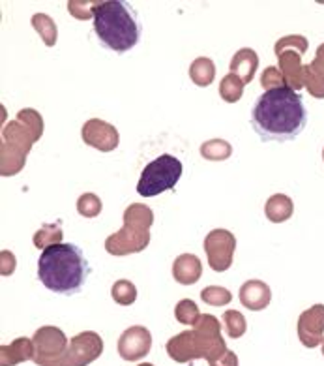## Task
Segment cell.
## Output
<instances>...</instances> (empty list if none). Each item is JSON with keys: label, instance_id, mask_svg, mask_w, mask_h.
Wrapping results in <instances>:
<instances>
[{"label": "cell", "instance_id": "obj_32", "mask_svg": "<svg viewBox=\"0 0 324 366\" xmlns=\"http://www.w3.org/2000/svg\"><path fill=\"white\" fill-rule=\"evenodd\" d=\"M100 6V2H83V0H70L68 2V11L75 19L86 21V19H94V11L96 8Z\"/></svg>", "mask_w": 324, "mask_h": 366}, {"label": "cell", "instance_id": "obj_25", "mask_svg": "<svg viewBox=\"0 0 324 366\" xmlns=\"http://www.w3.org/2000/svg\"><path fill=\"white\" fill-rule=\"evenodd\" d=\"M62 229H60V220L53 224H44L40 231H36L34 235V246L36 248H49L53 244H60L62 242Z\"/></svg>", "mask_w": 324, "mask_h": 366}, {"label": "cell", "instance_id": "obj_33", "mask_svg": "<svg viewBox=\"0 0 324 366\" xmlns=\"http://www.w3.org/2000/svg\"><path fill=\"white\" fill-rule=\"evenodd\" d=\"M260 86L266 91H272V89H280V86H287V81H285L283 74H281L280 68L275 66H268L263 76H260Z\"/></svg>", "mask_w": 324, "mask_h": 366}, {"label": "cell", "instance_id": "obj_34", "mask_svg": "<svg viewBox=\"0 0 324 366\" xmlns=\"http://www.w3.org/2000/svg\"><path fill=\"white\" fill-rule=\"evenodd\" d=\"M304 86L308 89V92H310L313 98H317V100H324V79L311 71L310 64L305 66V70H304Z\"/></svg>", "mask_w": 324, "mask_h": 366}, {"label": "cell", "instance_id": "obj_6", "mask_svg": "<svg viewBox=\"0 0 324 366\" xmlns=\"http://www.w3.org/2000/svg\"><path fill=\"white\" fill-rule=\"evenodd\" d=\"M182 171H184V166L176 156H158L141 173V179L137 182V194L143 197H154L167 190H173L182 177Z\"/></svg>", "mask_w": 324, "mask_h": 366}, {"label": "cell", "instance_id": "obj_5", "mask_svg": "<svg viewBox=\"0 0 324 366\" xmlns=\"http://www.w3.org/2000/svg\"><path fill=\"white\" fill-rule=\"evenodd\" d=\"M154 224V212L143 203H133L124 211V226L107 237L105 250L111 256L139 254L150 244V227Z\"/></svg>", "mask_w": 324, "mask_h": 366}, {"label": "cell", "instance_id": "obj_12", "mask_svg": "<svg viewBox=\"0 0 324 366\" xmlns=\"http://www.w3.org/2000/svg\"><path fill=\"white\" fill-rule=\"evenodd\" d=\"M298 338L304 347L320 346L324 342V305H315L298 317Z\"/></svg>", "mask_w": 324, "mask_h": 366}, {"label": "cell", "instance_id": "obj_14", "mask_svg": "<svg viewBox=\"0 0 324 366\" xmlns=\"http://www.w3.org/2000/svg\"><path fill=\"white\" fill-rule=\"evenodd\" d=\"M278 61H280L281 74H283L285 81H287V86H290L293 91L298 92L300 89H304V70L305 66L302 64V55L296 53V51H283L278 55Z\"/></svg>", "mask_w": 324, "mask_h": 366}, {"label": "cell", "instance_id": "obj_40", "mask_svg": "<svg viewBox=\"0 0 324 366\" xmlns=\"http://www.w3.org/2000/svg\"><path fill=\"white\" fill-rule=\"evenodd\" d=\"M323 160H324V149H323Z\"/></svg>", "mask_w": 324, "mask_h": 366}, {"label": "cell", "instance_id": "obj_29", "mask_svg": "<svg viewBox=\"0 0 324 366\" xmlns=\"http://www.w3.org/2000/svg\"><path fill=\"white\" fill-rule=\"evenodd\" d=\"M308 47H310V41L305 40L304 36L290 34V36H283L281 40L275 41L274 53L275 56H278L280 53H283V51H296V53H300V55H304L305 51H308Z\"/></svg>", "mask_w": 324, "mask_h": 366}, {"label": "cell", "instance_id": "obj_11", "mask_svg": "<svg viewBox=\"0 0 324 366\" xmlns=\"http://www.w3.org/2000/svg\"><path fill=\"white\" fill-rule=\"evenodd\" d=\"M81 137L86 145L98 149L100 152H113L120 143L118 130L113 124L100 121V119L86 121L83 124V130H81Z\"/></svg>", "mask_w": 324, "mask_h": 366}, {"label": "cell", "instance_id": "obj_7", "mask_svg": "<svg viewBox=\"0 0 324 366\" xmlns=\"http://www.w3.org/2000/svg\"><path fill=\"white\" fill-rule=\"evenodd\" d=\"M34 342V362L38 366H53L68 351V336L59 327H40L32 336Z\"/></svg>", "mask_w": 324, "mask_h": 366}, {"label": "cell", "instance_id": "obj_9", "mask_svg": "<svg viewBox=\"0 0 324 366\" xmlns=\"http://www.w3.org/2000/svg\"><path fill=\"white\" fill-rule=\"evenodd\" d=\"M236 237L227 229H214L205 237V252L212 271H229L235 259Z\"/></svg>", "mask_w": 324, "mask_h": 366}, {"label": "cell", "instance_id": "obj_38", "mask_svg": "<svg viewBox=\"0 0 324 366\" xmlns=\"http://www.w3.org/2000/svg\"><path fill=\"white\" fill-rule=\"evenodd\" d=\"M139 366H154V365H152V362H143V365H139Z\"/></svg>", "mask_w": 324, "mask_h": 366}, {"label": "cell", "instance_id": "obj_24", "mask_svg": "<svg viewBox=\"0 0 324 366\" xmlns=\"http://www.w3.org/2000/svg\"><path fill=\"white\" fill-rule=\"evenodd\" d=\"M244 81L235 74H227L220 83V96L221 100L227 104H236L244 96Z\"/></svg>", "mask_w": 324, "mask_h": 366}, {"label": "cell", "instance_id": "obj_37", "mask_svg": "<svg viewBox=\"0 0 324 366\" xmlns=\"http://www.w3.org/2000/svg\"><path fill=\"white\" fill-rule=\"evenodd\" d=\"M210 366H238V355L235 351H227L221 359H218L216 362H212Z\"/></svg>", "mask_w": 324, "mask_h": 366}, {"label": "cell", "instance_id": "obj_1", "mask_svg": "<svg viewBox=\"0 0 324 366\" xmlns=\"http://www.w3.org/2000/svg\"><path fill=\"white\" fill-rule=\"evenodd\" d=\"M251 128L260 141H293L308 126L304 98L290 86L266 91L255 100L250 115Z\"/></svg>", "mask_w": 324, "mask_h": 366}, {"label": "cell", "instance_id": "obj_2", "mask_svg": "<svg viewBox=\"0 0 324 366\" xmlns=\"http://www.w3.org/2000/svg\"><path fill=\"white\" fill-rule=\"evenodd\" d=\"M90 276V265L79 246L53 244L38 259V278L56 295H75L83 290Z\"/></svg>", "mask_w": 324, "mask_h": 366}, {"label": "cell", "instance_id": "obj_26", "mask_svg": "<svg viewBox=\"0 0 324 366\" xmlns=\"http://www.w3.org/2000/svg\"><path fill=\"white\" fill-rule=\"evenodd\" d=\"M113 301L120 306H130L137 301V287L130 280H116L111 287Z\"/></svg>", "mask_w": 324, "mask_h": 366}, {"label": "cell", "instance_id": "obj_28", "mask_svg": "<svg viewBox=\"0 0 324 366\" xmlns=\"http://www.w3.org/2000/svg\"><path fill=\"white\" fill-rule=\"evenodd\" d=\"M175 317L178 323H182V325L193 327L201 317L199 306L195 305L191 299H182L175 308Z\"/></svg>", "mask_w": 324, "mask_h": 366}, {"label": "cell", "instance_id": "obj_20", "mask_svg": "<svg viewBox=\"0 0 324 366\" xmlns=\"http://www.w3.org/2000/svg\"><path fill=\"white\" fill-rule=\"evenodd\" d=\"M0 171H2V177H11L17 175L26 164V154L15 151L14 147H10L8 143H2L0 147Z\"/></svg>", "mask_w": 324, "mask_h": 366}, {"label": "cell", "instance_id": "obj_13", "mask_svg": "<svg viewBox=\"0 0 324 366\" xmlns=\"http://www.w3.org/2000/svg\"><path fill=\"white\" fill-rule=\"evenodd\" d=\"M270 301H272V290L266 282L248 280L240 287V302L248 310H265V308H268Z\"/></svg>", "mask_w": 324, "mask_h": 366}, {"label": "cell", "instance_id": "obj_36", "mask_svg": "<svg viewBox=\"0 0 324 366\" xmlns=\"http://www.w3.org/2000/svg\"><path fill=\"white\" fill-rule=\"evenodd\" d=\"M310 68L313 74H317V76L324 79V44L317 47V53H315V59L310 64Z\"/></svg>", "mask_w": 324, "mask_h": 366}, {"label": "cell", "instance_id": "obj_19", "mask_svg": "<svg viewBox=\"0 0 324 366\" xmlns=\"http://www.w3.org/2000/svg\"><path fill=\"white\" fill-rule=\"evenodd\" d=\"M293 212H295V203H293V199L289 196H285V194H274V196H270L268 201H266L265 214L274 224H283V222H287L293 216Z\"/></svg>", "mask_w": 324, "mask_h": 366}, {"label": "cell", "instance_id": "obj_21", "mask_svg": "<svg viewBox=\"0 0 324 366\" xmlns=\"http://www.w3.org/2000/svg\"><path fill=\"white\" fill-rule=\"evenodd\" d=\"M190 77L197 86H210L216 79V64L208 56L195 59L190 66Z\"/></svg>", "mask_w": 324, "mask_h": 366}, {"label": "cell", "instance_id": "obj_27", "mask_svg": "<svg viewBox=\"0 0 324 366\" xmlns=\"http://www.w3.org/2000/svg\"><path fill=\"white\" fill-rule=\"evenodd\" d=\"M221 321L225 323V331L231 338H240V336L245 335V329H248V323H245V317L242 312L238 310H227L223 312Z\"/></svg>", "mask_w": 324, "mask_h": 366}, {"label": "cell", "instance_id": "obj_31", "mask_svg": "<svg viewBox=\"0 0 324 366\" xmlns=\"http://www.w3.org/2000/svg\"><path fill=\"white\" fill-rule=\"evenodd\" d=\"M101 209H103V203L96 194H83V196L77 199V212L85 218H96L100 214Z\"/></svg>", "mask_w": 324, "mask_h": 366}, {"label": "cell", "instance_id": "obj_18", "mask_svg": "<svg viewBox=\"0 0 324 366\" xmlns=\"http://www.w3.org/2000/svg\"><path fill=\"white\" fill-rule=\"evenodd\" d=\"M25 361H34V342L30 338H17L10 346H0V366H15Z\"/></svg>", "mask_w": 324, "mask_h": 366}, {"label": "cell", "instance_id": "obj_35", "mask_svg": "<svg viewBox=\"0 0 324 366\" xmlns=\"http://www.w3.org/2000/svg\"><path fill=\"white\" fill-rule=\"evenodd\" d=\"M17 121L25 122L30 130L34 132L38 139L44 136V119H41V115L38 113V111H34V109L19 111V115H17Z\"/></svg>", "mask_w": 324, "mask_h": 366}, {"label": "cell", "instance_id": "obj_3", "mask_svg": "<svg viewBox=\"0 0 324 366\" xmlns=\"http://www.w3.org/2000/svg\"><path fill=\"white\" fill-rule=\"evenodd\" d=\"M92 25L101 47L113 51L116 55H124L131 51L141 40L137 14L128 2L122 0L100 2L94 11Z\"/></svg>", "mask_w": 324, "mask_h": 366}, {"label": "cell", "instance_id": "obj_16", "mask_svg": "<svg viewBox=\"0 0 324 366\" xmlns=\"http://www.w3.org/2000/svg\"><path fill=\"white\" fill-rule=\"evenodd\" d=\"M173 276L182 286H193L203 276V263L195 254H182L173 263Z\"/></svg>", "mask_w": 324, "mask_h": 366}, {"label": "cell", "instance_id": "obj_22", "mask_svg": "<svg viewBox=\"0 0 324 366\" xmlns=\"http://www.w3.org/2000/svg\"><path fill=\"white\" fill-rule=\"evenodd\" d=\"M34 31L41 36V40L47 47H55L56 40H59V29H56V23L53 21V17H49L47 14H34L32 19H30Z\"/></svg>", "mask_w": 324, "mask_h": 366}, {"label": "cell", "instance_id": "obj_10", "mask_svg": "<svg viewBox=\"0 0 324 366\" xmlns=\"http://www.w3.org/2000/svg\"><path fill=\"white\" fill-rule=\"evenodd\" d=\"M152 350V335L146 327L133 325L118 338V355L128 362L141 361Z\"/></svg>", "mask_w": 324, "mask_h": 366}, {"label": "cell", "instance_id": "obj_15", "mask_svg": "<svg viewBox=\"0 0 324 366\" xmlns=\"http://www.w3.org/2000/svg\"><path fill=\"white\" fill-rule=\"evenodd\" d=\"M36 141L38 137L34 132L21 121L8 122V126H4V130H2V143H8L15 151L23 152V154H29Z\"/></svg>", "mask_w": 324, "mask_h": 366}, {"label": "cell", "instance_id": "obj_8", "mask_svg": "<svg viewBox=\"0 0 324 366\" xmlns=\"http://www.w3.org/2000/svg\"><path fill=\"white\" fill-rule=\"evenodd\" d=\"M103 353V340L94 331L79 332L70 340V347L64 357L53 366H88Z\"/></svg>", "mask_w": 324, "mask_h": 366}, {"label": "cell", "instance_id": "obj_17", "mask_svg": "<svg viewBox=\"0 0 324 366\" xmlns=\"http://www.w3.org/2000/svg\"><path fill=\"white\" fill-rule=\"evenodd\" d=\"M229 68L231 74L238 76L240 79L244 81V85H248V83L253 81L255 71L259 68V55L251 47H242L233 55Z\"/></svg>", "mask_w": 324, "mask_h": 366}, {"label": "cell", "instance_id": "obj_23", "mask_svg": "<svg viewBox=\"0 0 324 366\" xmlns=\"http://www.w3.org/2000/svg\"><path fill=\"white\" fill-rule=\"evenodd\" d=\"M201 156L210 162H223L233 156V145L225 139H210L201 145Z\"/></svg>", "mask_w": 324, "mask_h": 366}, {"label": "cell", "instance_id": "obj_39", "mask_svg": "<svg viewBox=\"0 0 324 366\" xmlns=\"http://www.w3.org/2000/svg\"><path fill=\"white\" fill-rule=\"evenodd\" d=\"M323 355H324V342H323Z\"/></svg>", "mask_w": 324, "mask_h": 366}, {"label": "cell", "instance_id": "obj_4", "mask_svg": "<svg viewBox=\"0 0 324 366\" xmlns=\"http://www.w3.org/2000/svg\"><path fill=\"white\" fill-rule=\"evenodd\" d=\"M167 355L176 362H191L195 359H206L208 365L227 353V344L221 336V325L218 317L201 314L199 321L190 331L180 332L167 342Z\"/></svg>", "mask_w": 324, "mask_h": 366}, {"label": "cell", "instance_id": "obj_30", "mask_svg": "<svg viewBox=\"0 0 324 366\" xmlns=\"http://www.w3.org/2000/svg\"><path fill=\"white\" fill-rule=\"evenodd\" d=\"M201 299L208 306H227L233 301V295L227 287L221 286H208L201 291Z\"/></svg>", "mask_w": 324, "mask_h": 366}]
</instances>
